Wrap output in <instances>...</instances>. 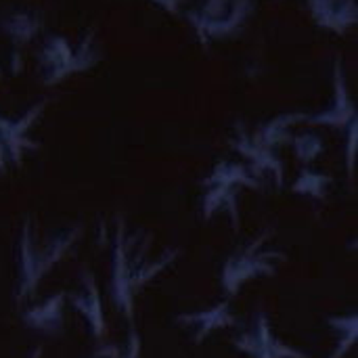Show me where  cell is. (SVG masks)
Here are the masks:
<instances>
[{
	"label": "cell",
	"mask_w": 358,
	"mask_h": 358,
	"mask_svg": "<svg viewBox=\"0 0 358 358\" xmlns=\"http://www.w3.org/2000/svg\"><path fill=\"white\" fill-rule=\"evenodd\" d=\"M124 231H126L124 222H120L111 243L109 296H111V304L117 310H122L128 321H132L136 294L166 266H170L176 260L178 252L164 254L157 262H151L145 258V252L138 245L136 237H128Z\"/></svg>",
	"instance_id": "obj_1"
},
{
	"label": "cell",
	"mask_w": 358,
	"mask_h": 358,
	"mask_svg": "<svg viewBox=\"0 0 358 358\" xmlns=\"http://www.w3.org/2000/svg\"><path fill=\"white\" fill-rule=\"evenodd\" d=\"M82 227L61 229L52 237H36L29 218L23 220L17 241V289L15 302H25L40 285V281L57 266V262L80 239Z\"/></svg>",
	"instance_id": "obj_2"
},
{
	"label": "cell",
	"mask_w": 358,
	"mask_h": 358,
	"mask_svg": "<svg viewBox=\"0 0 358 358\" xmlns=\"http://www.w3.org/2000/svg\"><path fill=\"white\" fill-rule=\"evenodd\" d=\"M92 40L94 31H90L78 46H71L63 36H48L38 52L42 84L52 86L71 73L90 69L99 61V50Z\"/></svg>",
	"instance_id": "obj_3"
},
{
	"label": "cell",
	"mask_w": 358,
	"mask_h": 358,
	"mask_svg": "<svg viewBox=\"0 0 358 358\" xmlns=\"http://www.w3.org/2000/svg\"><path fill=\"white\" fill-rule=\"evenodd\" d=\"M268 237L271 233H262L258 239L239 248L224 260L220 268V285L227 296H237L245 283L258 277H273L277 273V262L283 260V254L264 250Z\"/></svg>",
	"instance_id": "obj_4"
},
{
	"label": "cell",
	"mask_w": 358,
	"mask_h": 358,
	"mask_svg": "<svg viewBox=\"0 0 358 358\" xmlns=\"http://www.w3.org/2000/svg\"><path fill=\"white\" fill-rule=\"evenodd\" d=\"M48 101V96L42 99L17 117H6L0 113V172H6V168H17L25 153H34L38 149V143L31 138V130Z\"/></svg>",
	"instance_id": "obj_5"
},
{
	"label": "cell",
	"mask_w": 358,
	"mask_h": 358,
	"mask_svg": "<svg viewBox=\"0 0 358 358\" xmlns=\"http://www.w3.org/2000/svg\"><path fill=\"white\" fill-rule=\"evenodd\" d=\"M258 187L254 174L243 166V164H231L222 162L216 166L212 176L203 180V187L208 189L203 197V212L206 218L214 216L216 212L227 210L237 224V206H235V195L239 187Z\"/></svg>",
	"instance_id": "obj_6"
},
{
	"label": "cell",
	"mask_w": 358,
	"mask_h": 358,
	"mask_svg": "<svg viewBox=\"0 0 358 358\" xmlns=\"http://www.w3.org/2000/svg\"><path fill=\"white\" fill-rule=\"evenodd\" d=\"M233 346L250 358H310L306 352L281 342L273 334L266 313H256L250 327L233 338Z\"/></svg>",
	"instance_id": "obj_7"
},
{
	"label": "cell",
	"mask_w": 358,
	"mask_h": 358,
	"mask_svg": "<svg viewBox=\"0 0 358 358\" xmlns=\"http://www.w3.org/2000/svg\"><path fill=\"white\" fill-rule=\"evenodd\" d=\"M252 0H208L197 15H191L199 34L222 36L243 23Z\"/></svg>",
	"instance_id": "obj_8"
},
{
	"label": "cell",
	"mask_w": 358,
	"mask_h": 358,
	"mask_svg": "<svg viewBox=\"0 0 358 358\" xmlns=\"http://www.w3.org/2000/svg\"><path fill=\"white\" fill-rule=\"evenodd\" d=\"M67 302L86 321L90 336L94 340H103L107 336V323H105V315H103L101 292H99L96 279L90 271H82L80 285H78V289L67 294Z\"/></svg>",
	"instance_id": "obj_9"
},
{
	"label": "cell",
	"mask_w": 358,
	"mask_h": 358,
	"mask_svg": "<svg viewBox=\"0 0 358 358\" xmlns=\"http://www.w3.org/2000/svg\"><path fill=\"white\" fill-rule=\"evenodd\" d=\"M65 304H67V294L57 292L44 298L42 302L27 306L21 315V321L27 329L36 334L59 336L65 327Z\"/></svg>",
	"instance_id": "obj_10"
},
{
	"label": "cell",
	"mask_w": 358,
	"mask_h": 358,
	"mask_svg": "<svg viewBox=\"0 0 358 358\" xmlns=\"http://www.w3.org/2000/svg\"><path fill=\"white\" fill-rule=\"evenodd\" d=\"M176 323L182 327H191L193 329V342L201 344L206 338H210L214 331L220 329H229L235 327V315L231 310V302L224 300L212 308L206 310H195V313H182L176 317Z\"/></svg>",
	"instance_id": "obj_11"
},
{
	"label": "cell",
	"mask_w": 358,
	"mask_h": 358,
	"mask_svg": "<svg viewBox=\"0 0 358 358\" xmlns=\"http://www.w3.org/2000/svg\"><path fill=\"white\" fill-rule=\"evenodd\" d=\"M40 27H42V17L34 10H10L0 19V29L6 34V38L13 44V50L17 52L34 40Z\"/></svg>",
	"instance_id": "obj_12"
},
{
	"label": "cell",
	"mask_w": 358,
	"mask_h": 358,
	"mask_svg": "<svg viewBox=\"0 0 358 358\" xmlns=\"http://www.w3.org/2000/svg\"><path fill=\"white\" fill-rule=\"evenodd\" d=\"M308 4L317 23L334 31H344V27L357 21L355 0H308Z\"/></svg>",
	"instance_id": "obj_13"
},
{
	"label": "cell",
	"mask_w": 358,
	"mask_h": 358,
	"mask_svg": "<svg viewBox=\"0 0 358 358\" xmlns=\"http://www.w3.org/2000/svg\"><path fill=\"white\" fill-rule=\"evenodd\" d=\"M235 149H237L239 153H243L248 159H252L256 170H264V172H268V174H275V180L281 182V178H283V166H281V162L271 153L268 147L258 145L248 132L241 130V132H239V138L235 141Z\"/></svg>",
	"instance_id": "obj_14"
},
{
	"label": "cell",
	"mask_w": 358,
	"mask_h": 358,
	"mask_svg": "<svg viewBox=\"0 0 358 358\" xmlns=\"http://www.w3.org/2000/svg\"><path fill=\"white\" fill-rule=\"evenodd\" d=\"M336 105L334 109L317 115V117H310L313 124H325V126H336V128H344L348 124L355 122V105L352 101L348 99V90H346V84H344V78L340 73V67H338V78H336Z\"/></svg>",
	"instance_id": "obj_15"
},
{
	"label": "cell",
	"mask_w": 358,
	"mask_h": 358,
	"mask_svg": "<svg viewBox=\"0 0 358 358\" xmlns=\"http://www.w3.org/2000/svg\"><path fill=\"white\" fill-rule=\"evenodd\" d=\"M327 325L334 329V334L338 336V342H336V348L331 352L329 358H344L350 348L355 346L358 336V319L357 315H342V317H329L327 319Z\"/></svg>",
	"instance_id": "obj_16"
},
{
	"label": "cell",
	"mask_w": 358,
	"mask_h": 358,
	"mask_svg": "<svg viewBox=\"0 0 358 358\" xmlns=\"http://www.w3.org/2000/svg\"><path fill=\"white\" fill-rule=\"evenodd\" d=\"M300 120H304L300 113H296V115H279V117H275L271 124H266L262 130H258L252 138H254L258 145L273 149L275 145H279V143H283V141H285V136H287V128H289V126H294V124H296V122H300Z\"/></svg>",
	"instance_id": "obj_17"
},
{
	"label": "cell",
	"mask_w": 358,
	"mask_h": 358,
	"mask_svg": "<svg viewBox=\"0 0 358 358\" xmlns=\"http://www.w3.org/2000/svg\"><path fill=\"white\" fill-rule=\"evenodd\" d=\"M331 185V178L329 176H323L319 172H313V170H304L302 176L294 182V191L296 193H302V195H310V197H325L327 189Z\"/></svg>",
	"instance_id": "obj_18"
},
{
	"label": "cell",
	"mask_w": 358,
	"mask_h": 358,
	"mask_svg": "<svg viewBox=\"0 0 358 358\" xmlns=\"http://www.w3.org/2000/svg\"><path fill=\"white\" fill-rule=\"evenodd\" d=\"M296 151L302 162H313L323 151V143L317 134H304L296 138Z\"/></svg>",
	"instance_id": "obj_19"
},
{
	"label": "cell",
	"mask_w": 358,
	"mask_h": 358,
	"mask_svg": "<svg viewBox=\"0 0 358 358\" xmlns=\"http://www.w3.org/2000/svg\"><path fill=\"white\" fill-rule=\"evenodd\" d=\"M141 357V340L134 329H130V338L126 344V350L120 352V358H138Z\"/></svg>",
	"instance_id": "obj_20"
},
{
	"label": "cell",
	"mask_w": 358,
	"mask_h": 358,
	"mask_svg": "<svg viewBox=\"0 0 358 358\" xmlns=\"http://www.w3.org/2000/svg\"><path fill=\"white\" fill-rule=\"evenodd\" d=\"M96 358H120V350H115L113 346H107L105 350H101Z\"/></svg>",
	"instance_id": "obj_21"
},
{
	"label": "cell",
	"mask_w": 358,
	"mask_h": 358,
	"mask_svg": "<svg viewBox=\"0 0 358 358\" xmlns=\"http://www.w3.org/2000/svg\"><path fill=\"white\" fill-rule=\"evenodd\" d=\"M159 4H164L168 10H174L176 8V4H178V0H157Z\"/></svg>",
	"instance_id": "obj_22"
},
{
	"label": "cell",
	"mask_w": 358,
	"mask_h": 358,
	"mask_svg": "<svg viewBox=\"0 0 358 358\" xmlns=\"http://www.w3.org/2000/svg\"><path fill=\"white\" fill-rule=\"evenodd\" d=\"M0 73H2V71H0Z\"/></svg>",
	"instance_id": "obj_23"
}]
</instances>
